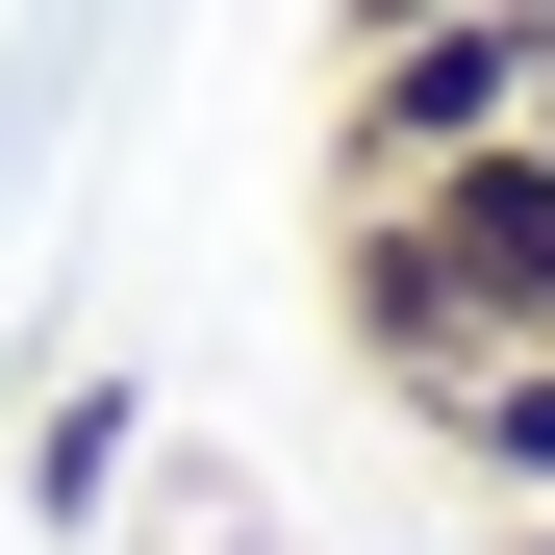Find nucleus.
Listing matches in <instances>:
<instances>
[{"label":"nucleus","instance_id":"423d86ee","mask_svg":"<svg viewBox=\"0 0 555 555\" xmlns=\"http://www.w3.org/2000/svg\"><path fill=\"white\" fill-rule=\"evenodd\" d=\"M379 26H429V0H328V51H379Z\"/></svg>","mask_w":555,"mask_h":555},{"label":"nucleus","instance_id":"f03ea898","mask_svg":"<svg viewBox=\"0 0 555 555\" xmlns=\"http://www.w3.org/2000/svg\"><path fill=\"white\" fill-rule=\"evenodd\" d=\"M404 228H429L454 304H480V353L555 328V152H530V127H505V152H429V177H404Z\"/></svg>","mask_w":555,"mask_h":555},{"label":"nucleus","instance_id":"0eeeda50","mask_svg":"<svg viewBox=\"0 0 555 555\" xmlns=\"http://www.w3.org/2000/svg\"><path fill=\"white\" fill-rule=\"evenodd\" d=\"M530 152H555V76H530Z\"/></svg>","mask_w":555,"mask_h":555},{"label":"nucleus","instance_id":"20e7f679","mask_svg":"<svg viewBox=\"0 0 555 555\" xmlns=\"http://www.w3.org/2000/svg\"><path fill=\"white\" fill-rule=\"evenodd\" d=\"M127 454H152V404H127V379H51V404H26V530L76 555V530L127 505Z\"/></svg>","mask_w":555,"mask_h":555},{"label":"nucleus","instance_id":"f257e3e1","mask_svg":"<svg viewBox=\"0 0 555 555\" xmlns=\"http://www.w3.org/2000/svg\"><path fill=\"white\" fill-rule=\"evenodd\" d=\"M530 76H555V0H429V26L328 51V203H404L429 152H505Z\"/></svg>","mask_w":555,"mask_h":555},{"label":"nucleus","instance_id":"6e6552de","mask_svg":"<svg viewBox=\"0 0 555 555\" xmlns=\"http://www.w3.org/2000/svg\"><path fill=\"white\" fill-rule=\"evenodd\" d=\"M530 555H555V530H530Z\"/></svg>","mask_w":555,"mask_h":555},{"label":"nucleus","instance_id":"39448f33","mask_svg":"<svg viewBox=\"0 0 555 555\" xmlns=\"http://www.w3.org/2000/svg\"><path fill=\"white\" fill-rule=\"evenodd\" d=\"M429 429L480 454L505 505H555V328H530V353H480V379H429Z\"/></svg>","mask_w":555,"mask_h":555},{"label":"nucleus","instance_id":"7ed1b4c3","mask_svg":"<svg viewBox=\"0 0 555 555\" xmlns=\"http://www.w3.org/2000/svg\"><path fill=\"white\" fill-rule=\"evenodd\" d=\"M328 328L379 353L404 404H429V379H480V304L429 278V228H404V203H328Z\"/></svg>","mask_w":555,"mask_h":555}]
</instances>
